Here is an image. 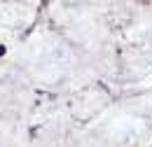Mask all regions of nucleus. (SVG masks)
Instances as JSON below:
<instances>
[{
    "label": "nucleus",
    "instance_id": "nucleus-1",
    "mask_svg": "<svg viewBox=\"0 0 152 147\" xmlns=\"http://www.w3.org/2000/svg\"><path fill=\"white\" fill-rule=\"evenodd\" d=\"M2 54H5V47H0V56H2Z\"/></svg>",
    "mask_w": 152,
    "mask_h": 147
}]
</instances>
